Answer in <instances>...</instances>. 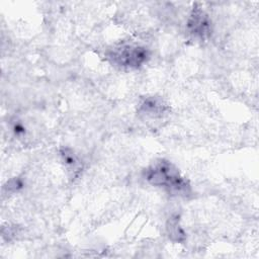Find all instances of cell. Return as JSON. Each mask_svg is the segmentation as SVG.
Returning a JSON list of instances; mask_svg holds the SVG:
<instances>
[{
  "label": "cell",
  "mask_w": 259,
  "mask_h": 259,
  "mask_svg": "<svg viewBox=\"0 0 259 259\" xmlns=\"http://www.w3.org/2000/svg\"><path fill=\"white\" fill-rule=\"evenodd\" d=\"M148 57L149 54L146 48L133 45H124L113 49L109 54V58L115 65L124 68H138L147 61Z\"/></svg>",
  "instance_id": "7a4b0ae2"
},
{
  "label": "cell",
  "mask_w": 259,
  "mask_h": 259,
  "mask_svg": "<svg viewBox=\"0 0 259 259\" xmlns=\"http://www.w3.org/2000/svg\"><path fill=\"white\" fill-rule=\"evenodd\" d=\"M165 109L166 105L161 100L156 98H147L140 105L141 114L151 118L163 116L165 113Z\"/></svg>",
  "instance_id": "277c9868"
},
{
  "label": "cell",
  "mask_w": 259,
  "mask_h": 259,
  "mask_svg": "<svg viewBox=\"0 0 259 259\" xmlns=\"http://www.w3.org/2000/svg\"><path fill=\"white\" fill-rule=\"evenodd\" d=\"M146 179L154 186L164 187L172 194L185 195L189 192V184L179 171L164 160L154 163L146 170Z\"/></svg>",
  "instance_id": "6da1fadb"
},
{
  "label": "cell",
  "mask_w": 259,
  "mask_h": 259,
  "mask_svg": "<svg viewBox=\"0 0 259 259\" xmlns=\"http://www.w3.org/2000/svg\"><path fill=\"white\" fill-rule=\"evenodd\" d=\"M187 27L191 34L194 36L204 39L210 33V22L207 15L198 7L193 8L188 21Z\"/></svg>",
  "instance_id": "3957f363"
},
{
  "label": "cell",
  "mask_w": 259,
  "mask_h": 259,
  "mask_svg": "<svg viewBox=\"0 0 259 259\" xmlns=\"http://www.w3.org/2000/svg\"><path fill=\"white\" fill-rule=\"evenodd\" d=\"M169 229V235L171 237H175V240L180 242L184 238V232L183 230L178 226L177 220L170 221V226L168 227Z\"/></svg>",
  "instance_id": "5b68a950"
}]
</instances>
